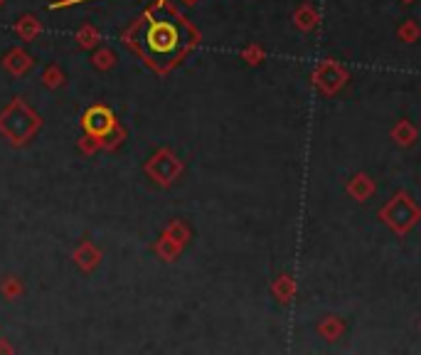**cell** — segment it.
Instances as JSON below:
<instances>
[{"instance_id":"obj_1","label":"cell","mask_w":421,"mask_h":355,"mask_svg":"<svg viewBox=\"0 0 421 355\" xmlns=\"http://www.w3.org/2000/svg\"><path fill=\"white\" fill-rule=\"evenodd\" d=\"M178 30H175L170 22H153L151 30L146 35V47L153 57H170V54L178 52Z\"/></svg>"},{"instance_id":"obj_2","label":"cell","mask_w":421,"mask_h":355,"mask_svg":"<svg viewBox=\"0 0 421 355\" xmlns=\"http://www.w3.org/2000/svg\"><path fill=\"white\" fill-rule=\"evenodd\" d=\"M84 124H87V129L92 131V134L101 136L104 131L111 126V116H108L104 109H92V111L87 113V121H84Z\"/></svg>"}]
</instances>
